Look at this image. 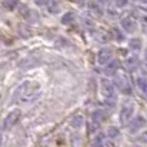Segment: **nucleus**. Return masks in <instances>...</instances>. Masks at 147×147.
I'll return each mask as SVG.
<instances>
[{"instance_id": "7ed1b4c3", "label": "nucleus", "mask_w": 147, "mask_h": 147, "mask_svg": "<svg viewBox=\"0 0 147 147\" xmlns=\"http://www.w3.org/2000/svg\"><path fill=\"white\" fill-rule=\"evenodd\" d=\"M133 114H134V106L132 103H125L121 106L120 110V123L121 124H127L130 119H132Z\"/></svg>"}, {"instance_id": "423d86ee", "label": "nucleus", "mask_w": 147, "mask_h": 147, "mask_svg": "<svg viewBox=\"0 0 147 147\" xmlns=\"http://www.w3.org/2000/svg\"><path fill=\"white\" fill-rule=\"evenodd\" d=\"M145 124H146L145 117L143 116H136L129 124V133H132V134L137 133L138 130H141L143 127H145Z\"/></svg>"}, {"instance_id": "9d476101", "label": "nucleus", "mask_w": 147, "mask_h": 147, "mask_svg": "<svg viewBox=\"0 0 147 147\" xmlns=\"http://www.w3.org/2000/svg\"><path fill=\"white\" fill-rule=\"evenodd\" d=\"M119 70V65H117V62L112 61L111 63H109L106 66V69H105V72H106V75H115V72Z\"/></svg>"}, {"instance_id": "0eeeda50", "label": "nucleus", "mask_w": 147, "mask_h": 147, "mask_svg": "<svg viewBox=\"0 0 147 147\" xmlns=\"http://www.w3.org/2000/svg\"><path fill=\"white\" fill-rule=\"evenodd\" d=\"M111 52L109 51V49H103V51H101L98 53V62L101 65H105V63H107V62L111 59Z\"/></svg>"}, {"instance_id": "9b49d317", "label": "nucleus", "mask_w": 147, "mask_h": 147, "mask_svg": "<svg viewBox=\"0 0 147 147\" xmlns=\"http://www.w3.org/2000/svg\"><path fill=\"white\" fill-rule=\"evenodd\" d=\"M83 123H84L83 115H76V116L72 117V120L70 121V124H71V127H74V128H80L81 125H83Z\"/></svg>"}, {"instance_id": "6e6552de", "label": "nucleus", "mask_w": 147, "mask_h": 147, "mask_svg": "<svg viewBox=\"0 0 147 147\" xmlns=\"http://www.w3.org/2000/svg\"><path fill=\"white\" fill-rule=\"evenodd\" d=\"M92 117H93V120L96 123H102V121L106 120L107 115H106V112H105L103 110H96V111L93 112V115H92Z\"/></svg>"}, {"instance_id": "1a4fd4ad", "label": "nucleus", "mask_w": 147, "mask_h": 147, "mask_svg": "<svg viewBox=\"0 0 147 147\" xmlns=\"http://www.w3.org/2000/svg\"><path fill=\"white\" fill-rule=\"evenodd\" d=\"M137 85H138V89L141 90V93L147 98V79L146 78H138Z\"/></svg>"}, {"instance_id": "f257e3e1", "label": "nucleus", "mask_w": 147, "mask_h": 147, "mask_svg": "<svg viewBox=\"0 0 147 147\" xmlns=\"http://www.w3.org/2000/svg\"><path fill=\"white\" fill-rule=\"evenodd\" d=\"M40 85L36 83H25L23 85H21L17 90V96H20V98L22 101L27 102V101H32L35 99V97L38 96Z\"/></svg>"}, {"instance_id": "4468645a", "label": "nucleus", "mask_w": 147, "mask_h": 147, "mask_svg": "<svg viewBox=\"0 0 147 147\" xmlns=\"http://www.w3.org/2000/svg\"><path fill=\"white\" fill-rule=\"evenodd\" d=\"M137 66H138V65H137V61H136L134 58H133V59H129V61L125 62V67H127V69H129V70H134Z\"/></svg>"}, {"instance_id": "39448f33", "label": "nucleus", "mask_w": 147, "mask_h": 147, "mask_svg": "<svg viewBox=\"0 0 147 147\" xmlns=\"http://www.w3.org/2000/svg\"><path fill=\"white\" fill-rule=\"evenodd\" d=\"M20 116H21L20 110H13L12 112H9L4 120V129H10V128L18 121Z\"/></svg>"}, {"instance_id": "2eb2a0df", "label": "nucleus", "mask_w": 147, "mask_h": 147, "mask_svg": "<svg viewBox=\"0 0 147 147\" xmlns=\"http://www.w3.org/2000/svg\"><path fill=\"white\" fill-rule=\"evenodd\" d=\"M138 141H140L141 143H147V132H143L142 134L138 137Z\"/></svg>"}, {"instance_id": "dca6fc26", "label": "nucleus", "mask_w": 147, "mask_h": 147, "mask_svg": "<svg viewBox=\"0 0 147 147\" xmlns=\"http://www.w3.org/2000/svg\"><path fill=\"white\" fill-rule=\"evenodd\" d=\"M146 58H147V52H146Z\"/></svg>"}, {"instance_id": "ddd939ff", "label": "nucleus", "mask_w": 147, "mask_h": 147, "mask_svg": "<svg viewBox=\"0 0 147 147\" xmlns=\"http://www.w3.org/2000/svg\"><path fill=\"white\" fill-rule=\"evenodd\" d=\"M93 147H103V137L101 134L97 136L93 141Z\"/></svg>"}, {"instance_id": "20e7f679", "label": "nucleus", "mask_w": 147, "mask_h": 147, "mask_svg": "<svg viewBox=\"0 0 147 147\" xmlns=\"http://www.w3.org/2000/svg\"><path fill=\"white\" fill-rule=\"evenodd\" d=\"M115 85H116L123 93H125V94L132 93L129 80H128L125 76H116V78H115Z\"/></svg>"}, {"instance_id": "f03ea898", "label": "nucleus", "mask_w": 147, "mask_h": 147, "mask_svg": "<svg viewBox=\"0 0 147 147\" xmlns=\"http://www.w3.org/2000/svg\"><path fill=\"white\" fill-rule=\"evenodd\" d=\"M101 93L106 101H115L116 99V92H115L114 84L107 79H102L101 80Z\"/></svg>"}, {"instance_id": "f8f14e48", "label": "nucleus", "mask_w": 147, "mask_h": 147, "mask_svg": "<svg viewBox=\"0 0 147 147\" xmlns=\"http://www.w3.org/2000/svg\"><path fill=\"white\" fill-rule=\"evenodd\" d=\"M107 136H109L110 140H115V138H117L120 136V130L116 127H111L107 130Z\"/></svg>"}]
</instances>
